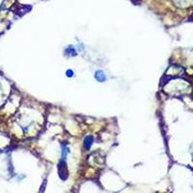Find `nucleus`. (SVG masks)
<instances>
[{"instance_id":"f257e3e1","label":"nucleus","mask_w":193,"mask_h":193,"mask_svg":"<svg viewBox=\"0 0 193 193\" xmlns=\"http://www.w3.org/2000/svg\"><path fill=\"white\" fill-rule=\"evenodd\" d=\"M59 175H60V177H61V179H63V175H65V178H67L68 177V170H67V168H66L64 161H62L59 165Z\"/></svg>"},{"instance_id":"f03ea898","label":"nucleus","mask_w":193,"mask_h":193,"mask_svg":"<svg viewBox=\"0 0 193 193\" xmlns=\"http://www.w3.org/2000/svg\"><path fill=\"white\" fill-rule=\"evenodd\" d=\"M92 142H93V137L92 136H88L86 139H85V141H84V147L87 149H90V147H91V145H92Z\"/></svg>"},{"instance_id":"7ed1b4c3","label":"nucleus","mask_w":193,"mask_h":193,"mask_svg":"<svg viewBox=\"0 0 193 193\" xmlns=\"http://www.w3.org/2000/svg\"><path fill=\"white\" fill-rule=\"evenodd\" d=\"M96 78L97 79H99L100 81H103L104 79H105V75L102 74V72H97Z\"/></svg>"},{"instance_id":"20e7f679","label":"nucleus","mask_w":193,"mask_h":193,"mask_svg":"<svg viewBox=\"0 0 193 193\" xmlns=\"http://www.w3.org/2000/svg\"><path fill=\"white\" fill-rule=\"evenodd\" d=\"M68 75H69V76H71V75H72V72L71 71L68 72Z\"/></svg>"}]
</instances>
